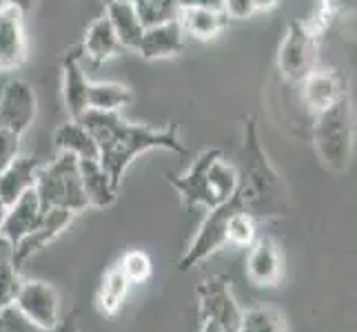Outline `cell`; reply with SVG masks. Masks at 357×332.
I'll return each mask as SVG.
<instances>
[{"instance_id":"3","label":"cell","mask_w":357,"mask_h":332,"mask_svg":"<svg viewBox=\"0 0 357 332\" xmlns=\"http://www.w3.org/2000/svg\"><path fill=\"white\" fill-rule=\"evenodd\" d=\"M353 113L349 95H342L331 106L317 111L313 120V146L331 173H344L353 155Z\"/></svg>"},{"instance_id":"27","label":"cell","mask_w":357,"mask_h":332,"mask_svg":"<svg viewBox=\"0 0 357 332\" xmlns=\"http://www.w3.org/2000/svg\"><path fill=\"white\" fill-rule=\"evenodd\" d=\"M340 9H342L340 0H315L311 14L304 18L306 29H309L317 40H322L331 31V27L335 24Z\"/></svg>"},{"instance_id":"12","label":"cell","mask_w":357,"mask_h":332,"mask_svg":"<svg viewBox=\"0 0 357 332\" xmlns=\"http://www.w3.org/2000/svg\"><path fill=\"white\" fill-rule=\"evenodd\" d=\"M40 219H43V208L33 189L22 193L14 204L7 206L5 217L0 221V235L9 244V251L14 248L24 235H29V232L40 224Z\"/></svg>"},{"instance_id":"6","label":"cell","mask_w":357,"mask_h":332,"mask_svg":"<svg viewBox=\"0 0 357 332\" xmlns=\"http://www.w3.org/2000/svg\"><path fill=\"white\" fill-rule=\"evenodd\" d=\"M14 308L29 324L45 332H56L60 326V292L43 279H22L14 299Z\"/></svg>"},{"instance_id":"20","label":"cell","mask_w":357,"mask_h":332,"mask_svg":"<svg viewBox=\"0 0 357 332\" xmlns=\"http://www.w3.org/2000/svg\"><path fill=\"white\" fill-rule=\"evenodd\" d=\"M105 16H107L109 24H112L120 47L129 49V52H135L140 45L144 24L140 22L133 3H105Z\"/></svg>"},{"instance_id":"14","label":"cell","mask_w":357,"mask_h":332,"mask_svg":"<svg viewBox=\"0 0 357 332\" xmlns=\"http://www.w3.org/2000/svg\"><path fill=\"white\" fill-rule=\"evenodd\" d=\"M184 31L180 27L178 18L174 20H165L151 24V27H144L140 45L135 49V54L144 60H165V58H174L180 56L184 49Z\"/></svg>"},{"instance_id":"22","label":"cell","mask_w":357,"mask_h":332,"mask_svg":"<svg viewBox=\"0 0 357 332\" xmlns=\"http://www.w3.org/2000/svg\"><path fill=\"white\" fill-rule=\"evenodd\" d=\"M58 153H71L78 159H98V144L80 120H69L54 131Z\"/></svg>"},{"instance_id":"15","label":"cell","mask_w":357,"mask_h":332,"mask_svg":"<svg viewBox=\"0 0 357 332\" xmlns=\"http://www.w3.org/2000/svg\"><path fill=\"white\" fill-rule=\"evenodd\" d=\"M27 60V33L22 14L5 7L0 11V71H11Z\"/></svg>"},{"instance_id":"16","label":"cell","mask_w":357,"mask_h":332,"mask_svg":"<svg viewBox=\"0 0 357 332\" xmlns=\"http://www.w3.org/2000/svg\"><path fill=\"white\" fill-rule=\"evenodd\" d=\"M40 159L33 155H16L11 162L0 168V204L5 208L14 204L22 193L33 189L36 175H38Z\"/></svg>"},{"instance_id":"10","label":"cell","mask_w":357,"mask_h":332,"mask_svg":"<svg viewBox=\"0 0 357 332\" xmlns=\"http://www.w3.org/2000/svg\"><path fill=\"white\" fill-rule=\"evenodd\" d=\"M73 215L71 211H63V208H52V211H45L43 213V219L40 224L36 226L29 235H24L14 248L9 251V260L14 264L18 270L24 268L33 255H38L40 251H45L49 244L56 242L60 235H63V230L69 228V224L73 221Z\"/></svg>"},{"instance_id":"23","label":"cell","mask_w":357,"mask_h":332,"mask_svg":"<svg viewBox=\"0 0 357 332\" xmlns=\"http://www.w3.org/2000/svg\"><path fill=\"white\" fill-rule=\"evenodd\" d=\"M131 89L120 82H89L87 104L89 111L100 113H118L122 106L131 102Z\"/></svg>"},{"instance_id":"21","label":"cell","mask_w":357,"mask_h":332,"mask_svg":"<svg viewBox=\"0 0 357 332\" xmlns=\"http://www.w3.org/2000/svg\"><path fill=\"white\" fill-rule=\"evenodd\" d=\"M120 49L122 47H120V42H118L107 16H100V18H96L89 24L87 31H84V38H82V45H80V54L87 56L91 63L102 65V63H107V60H112L120 52Z\"/></svg>"},{"instance_id":"11","label":"cell","mask_w":357,"mask_h":332,"mask_svg":"<svg viewBox=\"0 0 357 332\" xmlns=\"http://www.w3.org/2000/svg\"><path fill=\"white\" fill-rule=\"evenodd\" d=\"M246 277L257 288H275L284 277L280 246L271 237H255L246 257Z\"/></svg>"},{"instance_id":"25","label":"cell","mask_w":357,"mask_h":332,"mask_svg":"<svg viewBox=\"0 0 357 332\" xmlns=\"http://www.w3.org/2000/svg\"><path fill=\"white\" fill-rule=\"evenodd\" d=\"M238 332H289L287 317L273 306H253L242 310Z\"/></svg>"},{"instance_id":"17","label":"cell","mask_w":357,"mask_h":332,"mask_svg":"<svg viewBox=\"0 0 357 332\" xmlns=\"http://www.w3.org/2000/svg\"><path fill=\"white\" fill-rule=\"evenodd\" d=\"M80 47L71 49L63 60V97L65 106L69 111L71 120H80L89 111L87 93H89V80L84 76L80 65Z\"/></svg>"},{"instance_id":"9","label":"cell","mask_w":357,"mask_h":332,"mask_svg":"<svg viewBox=\"0 0 357 332\" xmlns=\"http://www.w3.org/2000/svg\"><path fill=\"white\" fill-rule=\"evenodd\" d=\"M222 155L220 149H206L198 157L193 159V164L184 175H174V173H165L167 182L171 184V189L180 193V198L187 208L193 206H204L206 211L215 208V200L211 191H208V182H206V171L211 166L215 157Z\"/></svg>"},{"instance_id":"2","label":"cell","mask_w":357,"mask_h":332,"mask_svg":"<svg viewBox=\"0 0 357 332\" xmlns=\"http://www.w3.org/2000/svg\"><path fill=\"white\" fill-rule=\"evenodd\" d=\"M80 122L96 140L98 162L107 171L116 189H120L122 177L133 159L146 151H169L176 155L189 153L182 144L180 127L174 122L165 129H153L146 125H133L120 113H100V111H87Z\"/></svg>"},{"instance_id":"7","label":"cell","mask_w":357,"mask_h":332,"mask_svg":"<svg viewBox=\"0 0 357 332\" xmlns=\"http://www.w3.org/2000/svg\"><path fill=\"white\" fill-rule=\"evenodd\" d=\"M198 297V315H211L222 324L225 332H238L242 308L233 294L231 279L225 275H213L195 286Z\"/></svg>"},{"instance_id":"1","label":"cell","mask_w":357,"mask_h":332,"mask_svg":"<svg viewBox=\"0 0 357 332\" xmlns=\"http://www.w3.org/2000/svg\"><path fill=\"white\" fill-rule=\"evenodd\" d=\"M238 189L233 198L220 204L206 213L195 237L187 246V251L178 260V268L182 273L195 268L208 260L211 255L220 253L227 246V217L233 213H246L253 219L284 217L289 211V195L284 180L268 162V155L260 144L255 120L249 118L244 127V146L242 162L238 166Z\"/></svg>"},{"instance_id":"36","label":"cell","mask_w":357,"mask_h":332,"mask_svg":"<svg viewBox=\"0 0 357 332\" xmlns=\"http://www.w3.org/2000/svg\"><path fill=\"white\" fill-rule=\"evenodd\" d=\"M5 211H7V208L0 204V221H3V217H5ZM0 253H9V244L3 239V235H0Z\"/></svg>"},{"instance_id":"4","label":"cell","mask_w":357,"mask_h":332,"mask_svg":"<svg viewBox=\"0 0 357 332\" xmlns=\"http://www.w3.org/2000/svg\"><path fill=\"white\" fill-rule=\"evenodd\" d=\"M33 191L38 195L43 213L52 208H63L80 215L89 208L78 173V157L71 153H58L54 162L43 164L36 175Z\"/></svg>"},{"instance_id":"13","label":"cell","mask_w":357,"mask_h":332,"mask_svg":"<svg viewBox=\"0 0 357 332\" xmlns=\"http://www.w3.org/2000/svg\"><path fill=\"white\" fill-rule=\"evenodd\" d=\"M302 89V102L304 106L315 116L317 111L331 106L342 95H347V82H344L342 73L335 69L315 67L309 76L300 82Z\"/></svg>"},{"instance_id":"31","label":"cell","mask_w":357,"mask_h":332,"mask_svg":"<svg viewBox=\"0 0 357 332\" xmlns=\"http://www.w3.org/2000/svg\"><path fill=\"white\" fill-rule=\"evenodd\" d=\"M20 153V135L0 127V168H5Z\"/></svg>"},{"instance_id":"8","label":"cell","mask_w":357,"mask_h":332,"mask_svg":"<svg viewBox=\"0 0 357 332\" xmlns=\"http://www.w3.org/2000/svg\"><path fill=\"white\" fill-rule=\"evenodd\" d=\"M38 113L36 91L27 80H9L0 89V127L14 131L16 135L27 133Z\"/></svg>"},{"instance_id":"35","label":"cell","mask_w":357,"mask_h":332,"mask_svg":"<svg viewBox=\"0 0 357 332\" xmlns=\"http://www.w3.org/2000/svg\"><path fill=\"white\" fill-rule=\"evenodd\" d=\"M280 0H253L255 11H271L273 7H278Z\"/></svg>"},{"instance_id":"19","label":"cell","mask_w":357,"mask_h":332,"mask_svg":"<svg viewBox=\"0 0 357 332\" xmlns=\"http://www.w3.org/2000/svg\"><path fill=\"white\" fill-rule=\"evenodd\" d=\"M176 18L184 35H193L195 40H211L222 33L229 24V18L222 14V9L208 7H184L178 11Z\"/></svg>"},{"instance_id":"18","label":"cell","mask_w":357,"mask_h":332,"mask_svg":"<svg viewBox=\"0 0 357 332\" xmlns=\"http://www.w3.org/2000/svg\"><path fill=\"white\" fill-rule=\"evenodd\" d=\"M78 173L84 195H87L89 208H98V211H105V208H112L118 200V189L109 180L107 171L100 166L98 159H78Z\"/></svg>"},{"instance_id":"26","label":"cell","mask_w":357,"mask_h":332,"mask_svg":"<svg viewBox=\"0 0 357 332\" xmlns=\"http://www.w3.org/2000/svg\"><path fill=\"white\" fill-rule=\"evenodd\" d=\"M129 279L125 273L120 270V266H114L109 273L102 277V286L98 292V306L107 317H116L122 301H125L127 292H129Z\"/></svg>"},{"instance_id":"24","label":"cell","mask_w":357,"mask_h":332,"mask_svg":"<svg viewBox=\"0 0 357 332\" xmlns=\"http://www.w3.org/2000/svg\"><path fill=\"white\" fill-rule=\"evenodd\" d=\"M238 166L227 162V159L220 155L215 157L211 166L206 171V182H208V191H211L215 206L225 204L233 198V193L238 189Z\"/></svg>"},{"instance_id":"30","label":"cell","mask_w":357,"mask_h":332,"mask_svg":"<svg viewBox=\"0 0 357 332\" xmlns=\"http://www.w3.org/2000/svg\"><path fill=\"white\" fill-rule=\"evenodd\" d=\"M20 286H22L20 270L11 264L9 255L0 257V308L14 306V299H16Z\"/></svg>"},{"instance_id":"37","label":"cell","mask_w":357,"mask_h":332,"mask_svg":"<svg viewBox=\"0 0 357 332\" xmlns=\"http://www.w3.org/2000/svg\"><path fill=\"white\" fill-rule=\"evenodd\" d=\"M105 3H133V0H105Z\"/></svg>"},{"instance_id":"5","label":"cell","mask_w":357,"mask_h":332,"mask_svg":"<svg viewBox=\"0 0 357 332\" xmlns=\"http://www.w3.org/2000/svg\"><path fill=\"white\" fill-rule=\"evenodd\" d=\"M319 40L306 29L304 20H291L278 49V69L287 82L300 84L317 67Z\"/></svg>"},{"instance_id":"33","label":"cell","mask_w":357,"mask_h":332,"mask_svg":"<svg viewBox=\"0 0 357 332\" xmlns=\"http://www.w3.org/2000/svg\"><path fill=\"white\" fill-rule=\"evenodd\" d=\"M200 332H225L222 324L211 315H200Z\"/></svg>"},{"instance_id":"34","label":"cell","mask_w":357,"mask_h":332,"mask_svg":"<svg viewBox=\"0 0 357 332\" xmlns=\"http://www.w3.org/2000/svg\"><path fill=\"white\" fill-rule=\"evenodd\" d=\"M5 5H7L9 9L18 11V14L27 16L29 11H31V9L36 7V0H5Z\"/></svg>"},{"instance_id":"32","label":"cell","mask_w":357,"mask_h":332,"mask_svg":"<svg viewBox=\"0 0 357 332\" xmlns=\"http://www.w3.org/2000/svg\"><path fill=\"white\" fill-rule=\"evenodd\" d=\"M222 14L233 20H246L255 14L253 0H222Z\"/></svg>"},{"instance_id":"29","label":"cell","mask_w":357,"mask_h":332,"mask_svg":"<svg viewBox=\"0 0 357 332\" xmlns=\"http://www.w3.org/2000/svg\"><path fill=\"white\" fill-rule=\"evenodd\" d=\"M118 266L122 273H125V277L129 279V284H144V281L151 279V273H153L151 257L140 248L127 251L122 255Z\"/></svg>"},{"instance_id":"38","label":"cell","mask_w":357,"mask_h":332,"mask_svg":"<svg viewBox=\"0 0 357 332\" xmlns=\"http://www.w3.org/2000/svg\"><path fill=\"white\" fill-rule=\"evenodd\" d=\"M5 7H7V5H5V0H0V11H3Z\"/></svg>"},{"instance_id":"28","label":"cell","mask_w":357,"mask_h":332,"mask_svg":"<svg viewBox=\"0 0 357 332\" xmlns=\"http://www.w3.org/2000/svg\"><path fill=\"white\" fill-rule=\"evenodd\" d=\"M225 235L227 244L231 246H251L257 237V228H255V219L246 213H233L227 217V226H225Z\"/></svg>"}]
</instances>
